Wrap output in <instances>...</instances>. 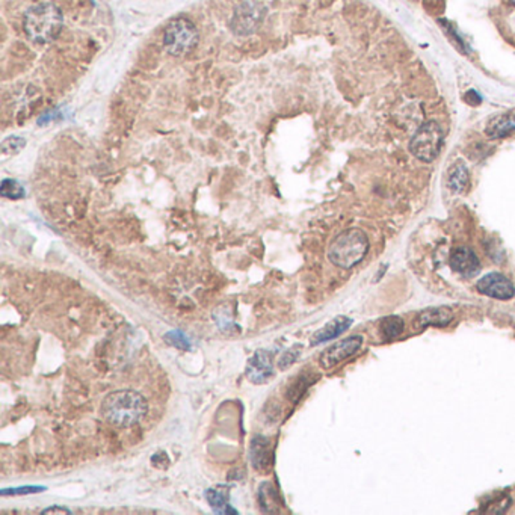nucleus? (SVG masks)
<instances>
[{
    "instance_id": "obj_24",
    "label": "nucleus",
    "mask_w": 515,
    "mask_h": 515,
    "mask_svg": "<svg viewBox=\"0 0 515 515\" xmlns=\"http://www.w3.org/2000/svg\"><path fill=\"white\" fill-rule=\"evenodd\" d=\"M464 98H465V102H467V103H470V105H473V106L480 105V102H482V97H480V96H479V94L476 93V91H475V89H470V91H469V93L464 96Z\"/></svg>"
},
{
    "instance_id": "obj_6",
    "label": "nucleus",
    "mask_w": 515,
    "mask_h": 515,
    "mask_svg": "<svg viewBox=\"0 0 515 515\" xmlns=\"http://www.w3.org/2000/svg\"><path fill=\"white\" fill-rule=\"evenodd\" d=\"M363 345V337L361 336H352L340 340V342L334 343L332 346L327 347L319 356V364L322 369H332L337 364L347 360L349 356H352L360 351Z\"/></svg>"
},
{
    "instance_id": "obj_17",
    "label": "nucleus",
    "mask_w": 515,
    "mask_h": 515,
    "mask_svg": "<svg viewBox=\"0 0 515 515\" xmlns=\"http://www.w3.org/2000/svg\"><path fill=\"white\" fill-rule=\"evenodd\" d=\"M278 491L271 482H263L259 488V502L264 512H278Z\"/></svg>"
},
{
    "instance_id": "obj_21",
    "label": "nucleus",
    "mask_w": 515,
    "mask_h": 515,
    "mask_svg": "<svg viewBox=\"0 0 515 515\" xmlns=\"http://www.w3.org/2000/svg\"><path fill=\"white\" fill-rule=\"evenodd\" d=\"M165 340L170 345L176 346L179 349H189L190 347L189 338L185 334H183V332H180V331H172V332H170V334L165 336Z\"/></svg>"
},
{
    "instance_id": "obj_16",
    "label": "nucleus",
    "mask_w": 515,
    "mask_h": 515,
    "mask_svg": "<svg viewBox=\"0 0 515 515\" xmlns=\"http://www.w3.org/2000/svg\"><path fill=\"white\" fill-rule=\"evenodd\" d=\"M447 185L456 194L464 192L465 188H467V185H469V171H467V166H465L461 161L453 163L452 168L449 170Z\"/></svg>"
},
{
    "instance_id": "obj_25",
    "label": "nucleus",
    "mask_w": 515,
    "mask_h": 515,
    "mask_svg": "<svg viewBox=\"0 0 515 515\" xmlns=\"http://www.w3.org/2000/svg\"><path fill=\"white\" fill-rule=\"evenodd\" d=\"M41 514H44V515H47V514H66V515H70L71 511L64 508V506H52V508H47Z\"/></svg>"
},
{
    "instance_id": "obj_3",
    "label": "nucleus",
    "mask_w": 515,
    "mask_h": 515,
    "mask_svg": "<svg viewBox=\"0 0 515 515\" xmlns=\"http://www.w3.org/2000/svg\"><path fill=\"white\" fill-rule=\"evenodd\" d=\"M369 251V239L359 228H349L332 240L328 248V259L342 269L359 264Z\"/></svg>"
},
{
    "instance_id": "obj_10",
    "label": "nucleus",
    "mask_w": 515,
    "mask_h": 515,
    "mask_svg": "<svg viewBox=\"0 0 515 515\" xmlns=\"http://www.w3.org/2000/svg\"><path fill=\"white\" fill-rule=\"evenodd\" d=\"M249 460H251V465L259 471V473H268L272 467V447H271V440L255 435L251 442V449H249Z\"/></svg>"
},
{
    "instance_id": "obj_20",
    "label": "nucleus",
    "mask_w": 515,
    "mask_h": 515,
    "mask_svg": "<svg viewBox=\"0 0 515 515\" xmlns=\"http://www.w3.org/2000/svg\"><path fill=\"white\" fill-rule=\"evenodd\" d=\"M24 145H26V141L19 136L8 138L3 141V144H2V156L8 157V156H14L17 153H20L21 148H24Z\"/></svg>"
},
{
    "instance_id": "obj_13",
    "label": "nucleus",
    "mask_w": 515,
    "mask_h": 515,
    "mask_svg": "<svg viewBox=\"0 0 515 515\" xmlns=\"http://www.w3.org/2000/svg\"><path fill=\"white\" fill-rule=\"evenodd\" d=\"M453 320V311L447 307H435V309H428L419 314L417 320H415V327L419 329L428 328V327H447L449 323Z\"/></svg>"
},
{
    "instance_id": "obj_12",
    "label": "nucleus",
    "mask_w": 515,
    "mask_h": 515,
    "mask_svg": "<svg viewBox=\"0 0 515 515\" xmlns=\"http://www.w3.org/2000/svg\"><path fill=\"white\" fill-rule=\"evenodd\" d=\"M351 323L352 320L346 318V316H337V318L329 320L325 327H322L320 329L314 332L310 340L311 346L322 345L325 342H329V340L332 338H337L338 336H342L343 332L347 331L349 327H351Z\"/></svg>"
},
{
    "instance_id": "obj_14",
    "label": "nucleus",
    "mask_w": 515,
    "mask_h": 515,
    "mask_svg": "<svg viewBox=\"0 0 515 515\" xmlns=\"http://www.w3.org/2000/svg\"><path fill=\"white\" fill-rule=\"evenodd\" d=\"M515 132V115L514 114H502L496 115L488 121L485 133L488 138L498 139L506 138Z\"/></svg>"
},
{
    "instance_id": "obj_11",
    "label": "nucleus",
    "mask_w": 515,
    "mask_h": 515,
    "mask_svg": "<svg viewBox=\"0 0 515 515\" xmlns=\"http://www.w3.org/2000/svg\"><path fill=\"white\" fill-rule=\"evenodd\" d=\"M451 266L455 272L467 278L476 275L480 269L478 255L467 246H460L455 249L451 257Z\"/></svg>"
},
{
    "instance_id": "obj_22",
    "label": "nucleus",
    "mask_w": 515,
    "mask_h": 515,
    "mask_svg": "<svg viewBox=\"0 0 515 515\" xmlns=\"http://www.w3.org/2000/svg\"><path fill=\"white\" fill-rule=\"evenodd\" d=\"M44 487H20V488H11V489H2V496H23V494H33V493H41L44 491Z\"/></svg>"
},
{
    "instance_id": "obj_8",
    "label": "nucleus",
    "mask_w": 515,
    "mask_h": 515,
    "mask_svg": "<svg viewBox=\"0 0 515 515\" xmlns=\"http://www.w3.org/2000/svg\"><path fill=\"white\" fill-rule=\"evenodd\" d=\"M245 377L253 384H264L273 377L272 354L264 349H259L248 361L245 369Z\"/></svg>"
},
{
    "instance_id": "obj_18",
    "label": "nucleus",
    "mask_w": 515,
    "mask_h": 515,
    "mask_svg": "<svg viewBox=\"0 0 515 515\" xmlns=\"http://www.w3.org/2000/svg\"><path fill=\"white\" fill-rule=\"evenodd\" d=\"M381 334L386 338H396L402 334L404 331V320L399 316H388L381 322Z\"/></svg>"
},
{
    "instance_id": "obj_7",
    "label": "nucleus",
    "mask_w": 515,
    "mask_h": 515,
    "mask_svg": "<svg viewBox=\"0 0 515 515\" xmlns=\"http://www.w3.org/2000/svg\"><path fill=\"white\" fill-rule=\"evenodd\" d=\"M476 289L482 295L500 299V301H508L515 295V286L512 284V281L498 272H491L482 277L478 281Z\"/></svg>"
},
{
    "instance_id": "obj_23",
    "label": "nucleus",
    "mask_w": 515,
    "mask_h": 515,
    "mask_svg": "<svg viewBox=\"0 0 515 515\" xmlns=\"http://www.w3.org/2000/svg\"><path fill=\"white\" fill-rule=\"evenodd\" d=\"M298 355H299V352H295V351H286L284 354H282V356H281L280 361H278L280 369H286V368H289L290 364H293L295 360L298 359Z\"/></svg>"
},
{
    "instance_id": "obj_2",
    "label": "nucleus",
    "mask_w": 515,
    "mask_h": 515,
    "mask_svg": "<svg viewBox=\"0 0 515 515\" xmlns=\"http://www.w3.org/2000/svg\"><path fill=\"white\" fill-rule=\"evenodd\" d=\"M62 12L52 3H38L24 14V32L35 44H47L61 33Z\"/></svg>"
},
{
    "instance_id": "obj_1",
    "label": "nucleus",
    "mask_w": 515,
    "mask_h": 515,
    "mask_svg": "<svg viewBox=\"0 0 515 515\" xmlns=\"http://www.w3.org/2000/svg\"><path fill=\"white\" fill-rule=\"evenodd\" d=\"M148 411V404L145 397L135 392V390H115L107 395L100 413L103 419L116 428H130L144 417Z\"/></svg>"
},
{
    "instance_id": "obj_15",
    "label": "nucleus",
    "mask_w": 515,
    "mask_h": 515,
    "mask_svg": "<svg viewBox=\"0 0 515 515\" xmlns=\"http://www.w3.org/2000/svg\"><path fill=\"white\" fill-rule=\"evenodd\" d=\"M230 489L226 485L216 487V488H209L204 493L206 500L209 502V505L213 508L215 512L218 514H237L236 509H233V506L228 503V496Z\"/></svg>"
},
{
    "instance_id": "obj_19",
    "label": "nucleus",
    "mask_w": 515,
    "mask_h": 515,
    "mask_svg": "<svg viewBox=\"0 0 515 515\" xmlns=\"http://www.w3.org/2000/svg\"><path fill=\"white\" fill-rule=\"evenodd\" d=\"M0 194L10 199H20L26 195V190H24V188L17 180L5 179L2 181V186H0Z\"/></svg>"
},
{
    "instance_id": "obj_5",
    "label": "nucleus",
    "mask_w": 515,
    "mask_h": 515,
    "mask_svg": "<svg viewBox=\"0 0 515 515\" xmlns=\"http://www.w3.org/2000/svg\"><path fill=\"white\" fill-rule=\"evenodd\" d=\"M443 130L435 121H428L419 127L410 141V152L422 162H432L442 152Z\"/></svg>"
},
{
    "instance_id": "obj_9",
    "label": "nucleus",
    "mask_w": 515,
    "mask_h": 515,
    "mask_svg": "<svg viewBox=\"0 0 515 515\" xmlns=\"http://www.w3.org/2000/svg\"><path fill=\"white\" fill-rule=\"evenodd\" d=\"M262 17H263V12L255 5L253 3L240 5L231 20V28L236 33H239V35L253 33L257 29V26L260 24Z\"/></svg>"
},
{
    "instance_id": "obj_4",
    "label": "nucleus",
    "mask_w": 515,
    "mask_h": 515,
    "mask_svg": "<svg viewBox=\"0 0 515 515\" xmlns=\"http://www.w3.org/2000/svg\"><path fill=\"white\" fill-rule=\"evenodd\" d=\"M198 39L199 33L195 24L185 17L171 20L163 32L165 50L172 56H185L190 53L197 47Z\"/></svg>"
}]
</instances>
